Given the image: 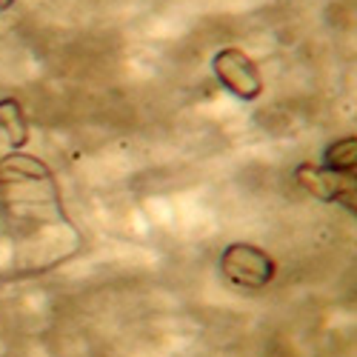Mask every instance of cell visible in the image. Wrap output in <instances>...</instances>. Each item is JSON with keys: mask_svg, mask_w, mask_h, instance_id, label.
Returning <instances> with one entry per match:
<instances>
[{"mask_svg": "<svg viewBox=\"0 0 357 357\" xmlns=\"http://www.w3.org/2000/svg\"><path fill=\"white\" fill-rule=\"evenodd\" d=\"M218 269L220 275L237 286V289H246V291H257L263 286H269L278 275V263L275 257L255 246V243H243V241H237V243H229L220 257H218Z\"/></svg>", "mask_w": 357, "mask_h": 357, "instance_id": "6da1fadb", "label": "cell"}, {"mask_svg": "<svg viewBox=\"0 0 357 357\" xmlns=\"http://www.w3.org/2000/svg\"><path fill=\"white\" fill-rule=\"evenodd\" d=\"M212 72H215L218 83L237 100H257L263 95V75L243 49L226 46V49L215 52Z\"/></svg>", "mask_w": 357, "mask_h": 357, "instance_id": "7a4b0ae2", "label": "cell"}, {"mask_svg": "<svg viewBox=\"0 0 357 357\" xmlns=\"http://www.w3.org/2000/svg\"><path fill=\"white\" fill-rule=\"evenodd\" d=\"M294 181L306 195L323 200V203H340L343 209H349L351 215L357 212V186H354V174H340L326 166H314V163H301L294 169Z\"/></svg>", "mask_w": 357, "mask_h": 357, "instance_id": "3957f363", "label": "cell"}, {"mask_svg": "<svg viewBox=\"0 0 357 357\" xmlns=\"http://www.w3.org/2000/svg\"><path fill=\"white\" fill-rule=\"evenodd\" d=\"M29 117L26 109L20 106V100L15 98H0V135L12 149H23L29 143Z\"/></svg>", "mask_w": 357, "mask_h": 357, "instance_id": "277c9868", "label": "cell"}, {"mask_svg": "<svg viewBox=\"0 0 357 357\" xmlns=\"http://www.w3.org/2000/svg\"><path fill=\"white\" fill-rule=\"evenodd\" d=\"M323 166L332 169V172H340V174H354V169H357V137L346 135V137L332 140L323 149Z\"/></svg>", "mask_w": 357, "mask_h": 357, "instance_id": "5b68a950", "label": "cell"}, {"mask_svg": "<svg viewBox=\"0 0 357 357\" xmlns=\"http://www.w3.org/2000/svg\"><path fill=\"white\" fill-rule=\"evenodd\" d=\"M15 6V0H0V12H9Z\"/></svg>", "mask_w": 357, "mask_h": 357, "instance_id": "8992f818", "label": "cell"}]
</instances>
